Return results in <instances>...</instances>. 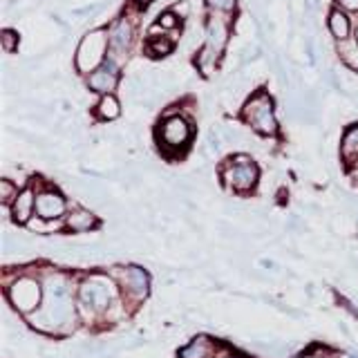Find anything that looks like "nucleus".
I'll use <instances>...</instances> for the list:
<instances>
[{
	"label": "nucleus",
	"mask_w": 358,
	"mask_h": 358,
	"mask_svg": "<svg viewBox=\"0 0 358 358\" xmlns=\"http://www.w3.org/2000/svg\"><path fill=\"white\" fill-rule=\"evenodd\" d=\"M227 41H229V22L220 14H213V18L208 20V27H206L204 52L199 56V65L204 67V70H208V65L220 59V54L224 52V48H227Z\"/></svg>",
	"instance_id": "4"
},
{
	"label": "nucleus",
	"mask_w": 358,
	"mask_h": 358,
	"mask_svg": "<svg viewBox=\"0 0 358 358\" xmlns=\"http://www.w3.org/2000/svg\"><path fill=\"white\" fill-rule=\"evenodd\" d=\"M7 298L18 311L31 313L34 309H38L41 305V285L31 278H18L14 285L7 289Z\"/></svg>",
	"instance_id": "6"
},
{
	"label": "nucleus",
	"mask_w": 358,
	"mask_h": 358,
	"mask_svg": "<svg viewBox=\"0 0 358 358\" xmlns=\"http://www.w3.org/2000/svg\"><path fill=\"white\" fill-rule=\"evenodd\" d=\"M34 210H36V195H34L31 188H25L22 193H18L14 204H11V215H14L18 224H27Z\"/></svg>",
	"instance_id": "13"
},
{
	"label": "nucleus",
	"mask_w": 358,
	"mask_h": 358,
	"mask_svg": "<svg viewBox=\"0 0 358 358\" xmlns=\"http://www.w3.org/2000/svg\"><path fill=\"white\" fill-rule=\"evenodd\" d=\"M244 119L251 123V126L262 132V134H275L278 123L273 115V103L266 94H257L253 96L244 108Z\"/></svg>",
	"instance_id": "5"
},
{
	"label": "nucleus",
	"mask_w": 358,
	"mask_h": 358,
	"mask_svg": "<svg viewBox=\"0 0 358 358\" xmlns=\"http://www.w3.org/2000/svg\"><path fill=\"white\" fill-rule=\"evenodd\" d=\"M213 352V345H210V338L206 336H197V338L186 345L184 350H179V358H208Z\"/></svg>",
	"instance_id": "15"
},
{
	"label": "nucleus",
	"mask_w": 358,
	"mask_h": 358,
	"mask_svg": "<svg viewBox=\"0 0 358 358\" xmlns=\"http://www.w3.org/2000/svg\"><path fill=\"white\" fill-rule=\"evenodd\" d=\"M16 197H18L16 186L7 182V179H3V182H0V201H3V204H14Z\"/></svg>",
	"instance_id": "20"
},
{
	"label": "nucleus",
	"mask_w": 358,
	"mask_h": 358,
	"mask_svg": "<svg viewBox=\"0 0 358 358\" xmlns=\"http://www.w3.org/2000/svg\"><path fill=\"white\" fill-rule=\"evenodd\" d=\"M108 50V34L106 31H92L81 41L76 52V67L78 72H96L99 65L103 63V56Z\"/></svg>",
	"instance_id": "3"
},
{
	"label": "nucleus",
	"mask_w": 358,
	"mask_h": 358,
	"mask_svg": "<svg viewBox=\"0 0 358 358\" xmlns=\"http://www.w3.org/2000/svg\"><path fill=\"white\" fill-rule=\"evenodd\" d=\"M119 83V74H117V67L115 63H106L101 65L96 72L90 74V90H94V92H103V94H110L112 90L117 87Z\"/></svg>",
	"instance_id": "12"
},
{
	"label": "nucleus",
	"mask_w": 358,
	"mask_h": 358,
	"mask_svg": "<svg viewBox=\"0 0 358 358\" xmlns=\"http://www.w3.org/2000/svg\"><path fill=\"white\" fill-rule=\"evenodd\" d=\"M341 152H343V159L347 164H354L358 159V126H354L345 132L343 143H341Z\"/></svg>",
	"instance_id": "16"
},
{
	"label": "nucleus",
	"mask_w": 358,
	"mask_h": 358,
	"mask_svg": "<svg viewBox=\"0 0 358 358\" xmlns=\"http://www.w3.org/2000/svg\"><path fill=\"white\" fill-rule=\"evenodd\" d=\"M224 182L235 190H251L257 182V166L246 155L233 157V164L224 173Z\"/></svg>",
	"instance_id": "7"
},
{
	"label": "nucleus",
	"mask_w": 358,
	"mask_h": 358,
	"mask_svg": "<svg viewBox=\"0 0 358 358\" xmlns=\"http://www.w3.org/2000/svg\"><path fill=\"white\" fill-rule=\"evenodd\" d=\"M356 41H358V31H356Z\"/></svg>",
	"instance_id": "28"
},
{
	"label": "nucleus",
	"mask_w": 358,
	"mask_h": 358,
	"mask_svg": "<svg viewBox=\"0 0 358 358\" xmlns=\"http://www.w3.org/2000/svg\"><path fill=\"white\" fill-rule=\"evenodd\" d=\"M341 59L352 67V70H358V43H345L341 41Z\"/></svg>",
	"instance_id": "19"
},
{
	"label": "nucleus",
	"mask_w": 358,
	"mask_h": 358,
	"mask_svg": "<svg viewBox=\"0 0 358 358\" xmlns=\"http://www.w3.org/2000/svg\"><path fill=\"white\" fill-rule=\"evenodd\" d=\"M65 224H67V229L74 231V233H85V231L96 227V217L85 208H74L70 215H67Z\"/></svg>",
	"instance_id": "14"
},
{
	"label": "nucleus",
	"mask_w": 358,
	"mask_h": 358,
	"mask_svg": "<svg viewBox=\"0 0 358 358\" xmlns=\"http://www.w3.org/2000/svg\"><path fill=\"white\" fill-rule=\"evenodd\" d=\"M222 358H244V356H235V354H227V356H222Z\"/></svg>",
	"instance_id": "26"
},
{
	"label": "nucleus",
	"mask_w": 358,
	"mask_h": 358,
	"mask_svg": "<svg viewBox=\"0 0 358 358\" xmlns=\"http://www.w3.org/2000/svg\"><path fill=\"white\" fill-rule=\"evenodd\" d=\"M159 134L166 148H184L190 139V126L184 117H168L162 123Z\"/></svg>",
	"instance_id": "10"
},
{
	"label": "nucleus",
	"mask_w": 358,
	"mask_h": 358,
	"mask_svg": "<svg viewBox=\"0 0 358 358\" xmlns=\"http://www.w3.org/2000/svg\"><path fill=\"white\" fill-rule=\"evenodd\" d=\"M74 318L70 282L63 275H48L45 280V302L38 313H29V322L38 329H59Z\"/></svg>",
	"instance_id": "1"
},
{
	"label": "nucleus",
	"mask_w": 358,
	"mask_h": 358,
	"mask_svg": "<svg viewBox=\"0 0 358 358\" xmlns=\"http://www.w3.org/2000/svg\"><path fill=\"white\" fill-rule=\"evenodd\" d=\"M159 25H162V27H175V25H177V20H175L173 14H164L162 20H159Z\"/></svg>",
	"instance_id": "24"
},
{
	"label": "nucleus",
	"mask_w": 358,
	"mask_h": 358,
	"mask_svg": "<svg viewBox=\"0 0 358 358\" xmlns=\"http://www.w3.org/2000/svg\"><path fill=\"white\" fill-rule=\"evenodd\" d=\"M96 115L103 119V121H112V119H117L121 115V106H119V101L117 96H112V94H103V99L99 101V106H96Z\"/></svg>",
	"instance_id": "18"
},
{
	"label": "nucleus",
	"mask_w": 358,
	"mask_h": 358,
	"mask_svg": "<svg viewBox=\"0 0 358 358\" xmlns=\"http://www.w3.org/2000/svg\"><path fill=\"white\" fill-rule=\"evenodd\" d=\"M132 45V25L128 18H119L108 31V50L115 63H121L128 56Z\"/></svg>",
	"instance_id": "9"
},
{
	"label": "nucleus",
	"mask_w": 358,
	"mask_h": 358,
	"mask_svg": "<svg viewBox=\"0 0 358 358\" xmlns=\"http://www.w3.org/2000/svg\"><path fill=\"white\" fill-rule=\"evenodd\" d=\"M338 3H341L345 9H352V11L358 9V0H338Z\"/></svg>",
	"instance_id": "25"
},
{
	"label": "nucleus",
	"mask_w": 358,
	"mask_h": 358,
	"mask_svg": "<svg viewBox=\"0 0 358 358\" xmlns=\"http://www.w3.org/2000/svg\"><path fill=\"white\" fill-rule=\"evenodd\" d=\"M16 41H18V36H16L14 31H9V29H7V31L3 34V45H5V50H7V52H14Z\"/></svg>",
	"instance_id": "23"
},
{
	"label": "nucleus",
	"mask_w": 358,
	"mask_h": 358,
	"mask_svg": "<svg viewBox=\"0 0 358 358\" xmlns=\"http://www.w3.org/2000/svg\"><path fill=\"white\" fill-rule=\"evenodd\" d=\"M139 3H141V5H148V3H152V0H139Z\"/></svg>",
	"instance_id": "27"
},
{
	"label": "nucleus",
	"mask_w": 358,
	"mask_h": 358,
	"mask_svg": "<svg viewBox=\"0 0 358 358\" xmlns=\"http://www.w3.org/2000/svg\"><path fill=\"white\" fill-rule=\"evenodd\" d=\"M117 271V278L121 282V289L126 291V296L132 298L134 302L143 300L148 296V289H150V278L148 273L143 271L139 266H126V268H115Z\"/></svg>",
	"instance_id": "8"
},
{
	"label": "nucleus",
	"mask_w": 358,
	"mask_h": 358,
	"mask_svg": "<svg viewBox=\"0 0 358 358\" xmlns=\"http://www.w3.org/2000/svg\"><path fill=\"white\" fill-rule=\"evenodd\" d=\"M173 48V43L171 41H152L150 43V52L152 54H168Z\"/></svg>",
	"instance_id": "22"
},
{
	"label": "nucleus",
	"mask_w": 358,
	"mask_h": 358,
	"mask_svg": "<svg viewBox=\"0 0 358 358\" xmlns=\"http://www.w3.org/2000/svg\"><path fill=\"white\" fill-rule=\"evenodd\" d=\"M329 29L331 34L338 41H347L350 38V18H347L343 11H331V16H329Z\"/></svg>",
	"instance_id": "17"
},
{
	"label": "nucleus",
	"mask_w": 358,
	"mask_h": 358,
	"mask_svg": "<svg viewBox=\"0 0 358 358\" xmlns=\"http://www.w3.org/2000/svg\"><path fill=\"white\" fill-rule=\"evenodd\" d=\"M112 300H115V287H112V282L103 275L87 278L83 280V285L78 287V305L83 307L87 316L108 311Z\"/></svg>",
	"instance_id": "2"
},
{
	"label": "nucleus",
	"mask_w": 358,
	"mask_h": 358,
	"mask_svg": "<svg viewBox=\"0 0 358 358\" xmlns=\"http://www.w3.org/2000/svg\"><path fill=\"white\" fill-rule=\"evenodd\" d=\"M36 213L43 222H52L56 217H61L65 213V199L54 193V190H45V193L36 195Z\"/></svg>",
	"instance_id": "11"
},
{
	"label": "nucleus",
	"mask_w": 358,
	"mask_h": 358,
	"mask_svg": "<svg viewBox=\"0 0 358 358\" xmlns=\"http://www.w3.org/2000/svg\"><path fill=\"white\" fill-rule=\"evenodd\" d=\"M206 3L215 14H229L235 9V0H206Z\"/></svg>",
	"instance_id": "21"
}]
</instances>
